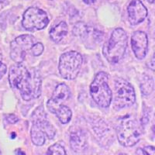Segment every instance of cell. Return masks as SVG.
<instances>
[{
	"label": "cell",
	"instance_id": "obj_1",
	"mask_svg": "<svg viewBox=\"0 0 155 155\" xmlns=\"http://www.w3.org/2000/svg\"><path fill=\"white\" fill-rule=\"evenodd\" d=\"M9 81L11 87L20 92L24 100L38 98L41 94V78L34 69L30 71L26 66L17 63L9 69Z\"/></svg>",
	"mask_w": 155,
	"mask_h": 155
},
{
	"label": "cell",
	"instance_id": "obj_2",
	"mask_svg": "<svg viewBox=\"0 0 155 155\" xmlns=\"http://www.w3.org/2000/svg\"><path fill=\"white\" fill-rule=\"evenodd\" d=\"M128 37L123 29L117 28L103 48V54L111 64H116L123 59L127 48Z\"/></svg>",
	"mask_w": 155,
	"mask_h": 155
},
{
	"label": "cell",
	"instance_id": "obj_3",
	"mask_svg": "<svg viewBox=\"0 0 155 155\" xmlns=\"http://www.w3.org/2000/svg\"><path fill=\"white\" fill-rule=\"evenodd\" d=\"M108 74L100 71L95 75L90 85L91 96L97 104L102 108L108 107L113 98L112 91L108 85Z\"/></svg>",
	"mask_w": 155,
	"mask_h": 155
},
{
	"label": "cell",
	"instance_id": "obj_4",
	"mask_svg": "<svg viewBox=\"0 0 155 155\" xmlns=\"http://www.w3.org/2000/svg\"><path fill=\"white\" fill-rule=\"evenodd\" d=\"M82 56L77 51H68L61 56L59 71L64 78L73 80L79 74L82 64Z\"/></svg>",
	"mask_w": 155,
	"mask_h": 155
},
{
	"label": "cell",
	"instance_id": "obj_5",
	"mask_svg": "<svg viewBox=\"0 0 155 155\" xmlns=\"http://www.w3.org/2000/svg\"><path fill=\"white\" fill-rule=\"evenodd\" d=\"M141 131L137 123L132 119L121 120L117 127V137L120 144L133 147L140 139Z\"/></svg>",
	"mask_w": 155,
	"mask_h": 155
},
{
	"label": "cell",
	"instance_id": "obj_6",
	"mask_svg": "<svg viewBox=\"0 0 155 155\" xmlns=\"http://www.w3.org/2000/svg\"><path fill=\"white\" fill-rule=\"evenodd\" d=\"M114 108L120 109L128 107L134 104L136 100V95L134 88L130 83L118 78L115 81L114 85Z\"/></svg>",
	"mask_w": 155,
	"mask_h": 155
},
{
	"label": "cell",
	"instance_id": "obj_7",
	"mask_svg": "<svg viewBox=\"0 0 155 155\" xmlns=\"http://www.w3.org/2000/svg\"><path fill=\"white\" fill-rule=\"evenodd\" d=\"M48 14L42 9L37 7H30L26 10L23 16L22 24L26 30H42L49 23Z\"/></svg>",
	"mask_w": 155,
	"mask_h": 155
},
{
	"label": "cell",
	"instance_id": "obj_8",
	"mask_svg": "<svg viewBox=\"0 0 155 155\" xmlns=\"http://www.w3.org/2000/svg\"><path fill=\"white\" fill-rule=\"evenodd\" d=\"M35 39L33 36L24 34L16 37L10 44V57L16 63H22L24 61L27 51L34 46Z\"/></svg>",
	"mask_w": 155,
	"mask_h": 155
},
{
	"label": "cell",
	"instance_id": "obj_9",
	"mask_svg": "<svg viewBox=\"0 0 155 155\" xmlns=\"http://www.w3.org/2000/svg\"><path fill=\"white\" fill-rule=\"evenodd\" d=\"M70 97V90L65 84H59L55 88L51 99L48 102V109L52 113H55L57 109L63 105Z\"/></svg>",
	"mask_w": 155,
	"mask_h": 155
},
{
	"label": "cell",
	"instance_id": "obj_10",
	"mask_svg": "<svg viewBox=\"0 0 155 155\" xmlns=\"http://www.w3.org/2000/svg\"><path fill=\"white\" fill-rule=\"evenodd\" d=\"M131 47L137 58L142 60L148 50L147 36L143 31H136L131 37Z\"/></svg>",
	"mask_w": 155,
	"mask_h": 155
},
{
	"label": "cell",
	"instance_id": "obj_11",
	"mask_svg": "<svg viewBox=\"0 0 155 155\" xmlns=\"http://www.w3.org/2000/svg\"><path fill=\"white\" fill-rule=\"evenodd\" d=\"M127 11L129 21L133 26L142 23L147 16V9L140 0H133L129 4Z\"/></svg>",
	"mask_w": 155,
	"mask_h": 155
},
{
	"label": "cell",
	"instance_id": "obj_12",
	"mask_svg": "<svg viewBox=\"0 0 155 155\" xmlns=\"http://www.w3.org/2000/svg\"><path fill=\"white\" fill-rule=\"evenodd\" d=\"M70 143L72 150L75 152H81L86 147L87 142L85 134L80 130L71 133Z\"/></svg>",
	"mask_w": 155,
	"mask_h": 155
},
{
	"label": "cell",
	"instance_id": "obj_13",
	"mask_svg": "<svg viewBox=\"0 0 155 155\" xmlns=\"http://www.w3.org/2000/svg\"><path fill=\"white\" fill-rule=\"evenodd\" d=\"M68 31L67 23L64 22H61L57 26L51 29L50 31V37L54 42L58 43L65 37Z\"/></svg>",
	"mask_w": 155,
	"mask_h": 155
},
{
	"label": "cell",
	"instance_id": "obj_14",
	"mask_svg": "<svg viewBox=\"0 0 155 155\" xmlns=\"http://www.w3.org/2000/svg\"><path fill=\"white\" fill-rule=\"evenodd\" d=\"M30 136H31V140L34 144L37 146H42L46 140V135L42 130V129L35 123H33Z\"/></svg>",
	"mask_w": 155,
	"mask_h": 155
},
{
	"label": "cell",
	"instance_id": "obj_15",
	"mask_svg": "<svg viewBox=\"0 0 155 155\" xmlns=\"http://www.w3.org/2000/svg\"><path fill=\"white\" fill-rule=\"evenodd\" d=\"M56 115L58 116V120H60V122L63 124H66L69 123L71 119V116H72V113L70 108H68L66 106H61L60 107L57 109Z\"/></svg>",
	"mask_w": 155,
	"mask_h": 155
},
{
	"label": "cell",
	"instance_id": "obj_16",
	"mask_svg": "<svg viewBox=\"0 0 155 155\" xmlns=\"http://www.w3.org/2000/svg\"><path fill=\"white\" fill-rule=\"evenodd\" d=\"M141 90L144 95H149L153 90V81L151 78L147 77L146 78H143L141 81Z\"/></svg>",
	"mask_w": 155,
	"mask_h": 155
},
{
	"label": "cell",
	"instance_id": "obj_17",
	"mask_svg": "<svg viewBox=\"0 0 155 155\" xmlns=\"http://www.w3.org/2000/svg\"><path fill=\"white\" fill-rule=\"evenodd\" d=\"M47 154H66V151L64 147L59 143H55L48 148Z\"/></svg>",
	"mask_w": 155,
	"mask_h": 155
},
{
	"label": "cell",
	"instance_id": "obj_18",
	"mask_svg": "<svg viewBox=\"0 0 155 155\" xmlns=\"http://www.w3.org/2000/svg\"><path fill=\"white\" fill-rule=\"evenodd\" d=\"M44 50V45L41 43H37V44H34V46L32 47L30 51H31L32 54L34 55V56L37 57L40 56L43 53Z\"/></svg>",
	"mask_w": 155,
	"mask_h": 155
},
{
	"label": "cell",
	"instance_id": "obj_19",
	"mask_svg": "<svg viewBox=\"0 0 155 155\" xmlns=\"http://www.w3.org/2000/svg\"><path fill=\"white\" fill-rule=\"evenodd\" d=\"M137 153H140V154H151L154 155V147H146L143 149H139V150L137 151Z\"/></svg>",
	"mask_w": 155,
	"mask_h": 155
},
{
	"label": "cell",
	"instance_id": "obj_20",
	"mask_svg": "<svg viewBox=\"0 0 155 155\" xmlns=\"http://www.w3.org/2000/svg\"><path fill=\"white\" fill-rule=\"evenodd\" d=\"M6 70H7V68L5 64L2 62V55L0 54V79L2 78L4 76V74L6 72Z\"/></svg>",
	"mask_w": 155,
	"mask_h": 155
},
{
	"label": "cell",
	"instance_id": "obj_21",
	"mask_svg": "<svg viewBox=\"0 0 155 155\" xmlns=\"http://www.w3.org/2000/svg\"><path fill=\"white\" fill-rule=\"evenodd\" d=\"M150 68L152 70H154V62H153V57H152V60H151V66H150Z\"/></svg>",
	"mask_w": 155,
	"mask_h": 155
},
{
	"label": "cell",
	"instance_id": "obj_22",
	"mask_svg": "<svg viewBox=\"0 0 155 155\" xmlns=\"http://www.w3.org/2000/svg\"><path fill=\"white\" fill-rule=\"evenodd\" d=\"M4 2H5V0H0V5L3 3Z\"/></svg>",
	"mask_w": 155,
	"mask_h": 155
},
{
	"label": "cell",
	"instance_id": "obj_23",
	"mask_svg": "<svg viewBox=\"0 0 155 155\" xmlns=\"http://www.w3.org/2000/svg\"><path fill=\"white\" fill-rule=\"evenodd\" d=\"M147 1L149 2H150V3H153V0H147Z\"/></svg>",
	"mask_w": 155,
	"mask_h": 155
},
{
	"label": "cell",
	"instance_id": "obj_24",
	"mask_svg": "<svg viewBox=\"0 0 155 155\" xmlns=\"http://www.w3.org/2000/svg\"><path fill=\"white\" fill-rule=\"evenodd\" d=\"M0 153H1V151H0Z\"/></svg>",
	"mask_w": 155,
	"mask_h": 155
}]
</instances>
